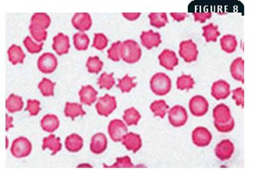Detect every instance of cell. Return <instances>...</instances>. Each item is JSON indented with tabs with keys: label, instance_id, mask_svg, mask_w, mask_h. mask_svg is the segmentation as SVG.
Here are the masks:
<instances>
[{
	"label": "cell",
	"instance_id": "cell-24",
	"mask_svg": "<svg viewBox=\"0 0 259 182\" xmlns=\"http://www.w3.org/2000/svg\"><path fill=\"white\" fill-rule=\"evenodd\" d=\"M42 150L47 149L51 150V155L54 156L57 153H59L62 149V144L61 143V138L57 137L54 134H50L47 137H45L42 140Z\"/></svg>",
	"mask_w": 259,
	"mask_h": 182
},
{
	"label": "cell",
	"instance_id": "cell-11",
	"mask_svg": "<svg viewBox=\"0 0 259 182\" xmlns=\"http://www.w3.org/2000/svg\"><path fill=\"white\" fill-rule=\"evenodd\" d=\"M234 151L235 148L233 143L229 139H225L216 145L214 154L221 161H227L231 158Z\"/></svg>",
	"mask_w": 259,
	"mask_h": 182
},
{
	"label": "cell",
	"instance_id": "cell-31",
	"mask_svg": "<svg viewBox=\"0 0 259 182\" xmlns=\"http://www.w3.org/2000/svg\"><path fill=\"white\" fill-rule=\"evenodd\" d=\"M140 119H141V115L140 114L138 110H136L135 107H132L128 110H124L123 120L128 127L137 126Z\"/></svg>",
	"mask_w": 259,
	"mask_h": 182
},
{
	"label": "cell",
	"instance_id": "cell-19",
	"mask_svg": "<svg viewBox=\"0 0 259 182\" xmlns=\"http://www.w3.org/2000/svg\"><path fill=\"white\" fill-rule=\"evenodd\" d=\"M107 148V138L103 133H97L92 137L90 150L94 154H102Z\"/></svg>",
	"mask_w": 259,
	"mask_h": 182
},
{
	"label": "cell",
	"instance_id": "cell-50",
	"mask_svg": "<svg viewBox=\"0 0 259 182\" xmlns=\"http://www.w3.org/2000/svg\"><path fill=\"white\" fill-rule=\"evenodd\" d=\"M122 15L128 21H136L140 17V13H123Z\"/></svg>",
	"mask_w": 259,
	"mask_h": 182
},
{
	"label": "cell",
	"instance_id": "cell-47",
	"mask_svg": "<svg viewBox=\"0 0 259 182\" xmlns=\"http://www.w3.org/2000/svg\"><path fill=\"white\" fill-rule=\"evenodd\" d=\"M233 100L236 101V104L237 106H241L242 107H244V90L242 87H238V88L234 89L233 90Z\"/></svg>",
	"mask_w": 259,
	"mask_h": 182
},
{
	"label": "cell",
	"instance_id": "cell-25",
	"mask_svg": "<svg viewBox=\"0 0 259 182\" xmlns=\"http://www.w3.org/2000/svg\"><path fill=\"white\" fill-rule=\"evenodd\" d=\"M50 24H51V19L48 14L45 13H35L31 17L30 24L36 28L47 30L50 27Z\"/></svg>",
	"mask_w": 259,
	"mask_h": 182
},
{
	"label": "cell",
	"instance_id": "cell-45",
	"mask_svg": "<svg viewBox=\"0 0 259 182\" xmlns=\"http://www.w3.org/2000/svg\"><path fill=\"white\" fill-rule=\"evenodd\" d=\"M25 111H28L31 117H35L41 111L40 101L38 100L28 99V101H27V107L25 108Z\"/></svg>",
	"mask_w": 259,
	"mask_h": 182
},
{
	"label": "cell",
	"instance_id": "cell-30",
	"mask_svg": "<svg viewBox=\"0 0 259 182\" xmlns=\"http://www.w3.org/2000/svg\"><path fill=\"white\" fill-rule=\"evenodd\" d=\"M150 110L154 113V117L164 119L165 115L169 111V106L164 100H157L151 103L150 106Z\"/></svg>",
	"mask_w": 259,
	"mask_h": 182
},
{
	"label": "cell",
	"instance_id": "cell-42",
	"mask_svg": "<svg viewBox=\"0 0 259 182\" xmlns=\"http://www.w3.org/2000/svg\"><path fill=\"white\" fill-rule=\"evenodd\" d=\"M29 31L31 37L37 43H42L45 40H47V35H48L47 30L36 28V27L33 26V25L30 24Z\"/></svg>",
	"mask_w": 259,
	"mask_h": 182
},
{
	"label": "cell",
	"instance_id": "cell-46",
	"mask_svg": "<svg viewBox=\"0 0 259 182\" xmlns=\"http://www.w3.org/2000/svg\"><path fill=\"white\" fill-rule=\"evenodd\" d=\"M214 126L216 130L220 133H230L235 127V121L234 119H232L230 122L226 123H217L214 122Z\"/></svg>",
	"mask_w": 259,
	"mask_h": 182
},
{
	"label": "cell",
	"instance_id": "cell-35",
	"mask_svg": "<svg viewBox=\"0 0 259 182\" xmlns=\"http://www.w3.org/2000/svg\"><path fill=\"white\" fill-rule=\"evenodd\" d=\"M135 79L136 77H130L128 75H125L122 79L118 80L117 87L119 88L122 93H130L134 87H137V83L133 81Z\"/></svg>",
	"mask_w": 259,
	"mask_h": 182
},
{
	"label": "cell",
	"instance_id": "cell-53",
	"mask_svg": "<svg viewBox=\"0 0 259 182\" xmlns=\"http://www.w3.org/2000/svg\"><path fill=\"white\" fill-rule=\"evenodd\" d=\"M7 147H8V139H7Z\"/></svg>",
	"mask_w": 259,
	"mask_h": 182
},
{
	"label": "cell",
	"instance_id": "cell-18",
	"mask_svg": "<svg viewBox=\"0 0 259 182\" xmlns=\"http://www.w3.org/2000/svg\"><path fill=\"white\" fill-rule=\"evenodd\" d=\"M213 118L214 123H226L232 120L231 111L230 107L225 104H220L213 110Z\"/></svg>",
	"mask_w": 259,
	"mask_h": 182
},
{
	"label": "cell",
	"instance_id": "cell-33",
	"mask_svg": "<svg viewBox=\"0 0 259 182\" xmlns=\"http://www.w3.org/2000/svg\"><path fill=\"white\" fill-rule=\"evenodd\" d=\"M204 33L203 37L205 38L206 42H214L215 43L218 40V37H220V32L219 31V27L214 25L213 23L207 24L202 28Z\"/></svg>",
	"mask_w": 259,
	"mask_h": 182
},
{
	"label": "cell",
	"instance_id": "cell-34",
	"mask_svg": "<svg viewBox=\"0 0 259 182\" xmlns=\"http://www.w3.org/2000/svg\"><path fill=\"white\" fill-rule=\"evenodd\" d=\"M74 47L77 51H87L90 45V38L84 32L75 33L73 37Z\"/></svg>",
	"mask_w": 259,
	"mask_h": 182
},
{
	"label": "cell",
	"instance_id": "cell-48",
	"mask_svg": "<svg viewBox=\"0 0 259 182\" xmlns=\"http://www.w3.org/2000/svg\"><path fill=\"white\" fill-rule=\"evenodd\" d=\"M194 17V21H199L201 24H204L207 20L211 19L212 13L211 11L207 12H194L193 13Z\"/></svg>",
	"mask_w": 259,
	"mask_h": 182
},
{
	"label": "cell",
	"instance_id": "cell-15",
	"mask_svg": "<svg viewBox=\"0 0 259 182\" xmlns=\"http://www.w3.org/2000/svg\"><path fill=\"white\" fill-rule=\"evenodd\" d=\"M140 40H141L142 45L147 50H151L154 47H158L161 44V35L159 33L155 32L152 30L143 31L140 35Z\"/></svg>",
	"mask_w": 259,
	"mask_h": 182
},
{
	"label": "cell",
	"instance_id": "cell-8",
	"mask_svg": "<svg viewBox=\"0 0 259 182\" xmlns=\"http://www.w3.org/2000/svg\"><path fill=\"white\" fill-rule=\"evenodd\" d=\"M38 68L44 74H51L57 69L58 65L57 57L52 53H44L38 59Z\"/></svg>",
	"mask_w": 259,
	"mask_h": 182
},
{
	"label": "cell",
	"instance_id": "cell-1",
	"mask_svg": "<svg viewBox=\"0 0 259 182\" xmlns=\"http://www.w3.org/2000/svg\"><path fill=\"white\" fill-rule=\"evenodd\" d=\"M150 85L155 95L164 96L171 91V80L165 73H156L150 80Z\"/></svg>",
	"mask_w": 259,
	"mask_h": 182
},
{
	"label": "cell",
	"instance_id": "cell-7",
	"mask_svg": "<svg viewBox=\"0 0 259 182\" xmlns=\"http://www.w3.org/2000/svg\"><path fill=\"white\" fill-rule=\"evenodd\" d=\"M188 120V114L185 107L182 105H175L168 111V121L174 127H181L185 125Z\"/></svg>",
	"mask_w": 259,
	"mask_h": 182
},
{
	"label": "cell",
	"instance_id": "cell-52",
	"mask_svg": "<svg viewBox=\"0 0 259 182\" xmlns=\"http://www.w3.org/2000/svg\"><path fill=\"white\" fill-rule=\"evenodd\" d=\"M78 167H90L91 168V165L88 164V163H82V164L79 165Z\"/></svg>",
	"mask_w": 259,
	"mask_h": 182
},
{
	"label": "cell",
	"instance_id": "cell-51",
	"mask_svg": "<svg viewBox=\"0 0 259 182\" xmlns=\"http://www.w3.org/2000/svg\"><path fill=\"white\" fill-rule=\"evenodd\" d=\"M13 117H9L8 115H6V130L8 131L10 129L14 127V124H13Z\"/></svg>",
	"mask_w": 259,
	"mask_h": 182
},
{
	"label": "cell",
	"instance_id": "cell-20",
	"mask_svg": "<svg viewBox=\"0 0 259 182\" xmlns=\"http://www.w3.org/2000/svg\"><path fill=\"white\" fill-rule=\"evenodd\" d=\"M78 94L81 104L91 106L97 101L98 92L91 85H87L81 87Z\"/></svg>",
	"mask_w": 259,
	"mask_h": 182
},
{
	"label": "cell",
	"instance_id": "cell-39",
	"mask_svg": "<svg viewBox=\"0 0 259 182\" xmlns=\"http://www.w3.org/2000/svg\"><path fill=\"white\" fill-rule=\"evenodd\" d=\"M195 81L189 75H182L177 79V87L180 90H190L194 88Z\"/></svg>",
	"mask_w": 259,
	"mask_h": 182
},
{
	"label": "cell",
	"instance_id": "cell-3",
	"mask_svg": "<svg viewBox=\"0 0 259 182\" xmlns=\"http://www.w3.org/2000/svg\"><path fill=\"white\" fill-rule=\"evenodd\" d=\"M32 150V145L27 137H19L13 141L11 151L13 156L17 159L25 158L29 156Z\"/></svg>",
	"mask_w": 259,
	"mask_h": 182
},
{
	"label": "cell",
	"instance_id": "cell-13",
	"mask_svg": "<svg viewBox=\"0 0 259 182\" xmlns=\"http://www.w3.org/2000/svg\"><path fill=\"white\" fill-rule=\"evenodd\" d=\"M160 65L164 67L168 71H172L175 67L179 64V59L177 54L171 50L165 49L158 56Z\"/></svg>",
	"mask_w": 259,
	"mask_h": 182
},
{
	"label": "cell",
	"instance_id": "cell-21",
	"mask_svg": "<svg viewBox=\"0 0 259 182\" xmlns=\"http://www.w3.org/2000/svg\"><path fill=\"white\" fill-rule=\"evenodd\" d=\"M230 73L234 80L244 84V61L242 57H237L232 62Z\"/></svg>",
	"mask_w": 259,
	"mask_h": 182
},
{
	"label": "cell",
	"instance_id": "cell-27",
	"mask_svg": "<svg viewBox=\"0 0 259 182\" xmlns=\"http://www.w3.org/2000/svg\"><path fill=\"white\" fill-rule=\"evenodd\" d=\"M64 115L66 117L74 120L76 117L85 116V112L83 110L82 105L78 103L67 102L64 108Z\"/></svg>",
	"mask_w": 259,
	"mask_h": 182
},
{
	"label": "cell",
	"instance_id": "cell-10",
	"mask_svg": "<svg viewBox=\"0 0 259 182\" xmlns=\"http://www.w3.org/2000/svg\"><path fill=\"white\" fill-rule=\"evenodd\" d=\"M212 140L211 132L204 127H198L192 132V140L197 147H207Z\"/></svg>",
	"mask_w": 259,
	"mask_h": 182
},
{
	"label": "cell",
	"instance_id": "cell-14",
	"mask_svg": "<svg viewBox=\"0 0 259 182\" xmlns=\"http://www.w3.org/2000/svg\"><path fill=\"white\" fill-rule=\"evenodd\" d=\"M73 26L81 32L88 31L91 28L92 18L88 13H76L71 19Z\"/></svg>",
	"mask_w": 259,
	"mask_h": 182
},
{
	"label": "cell",
	"instance_id": "cell-2",
	"mask_svg": "<svg viewBox=\"0 0 259 182\" xmlns=\"http://www.w3.org/2000/svg\"><path fill=\"white\" fill-rule=\"evenodd\" d=\"M142 50L138 43L133 40H125L121 47V59L128 64H135L141 58Z\"/></svg>",
	"mask_w": 259,
	"mask_h": 182
},
{
	"label": "cell",
	"instance_id": "cell-32",
	"mask_svg": "<svg viewBox=\"0 0 259 182\" xmlns=\"http://www.w3.org/2000/svg\"><path fill=\"white\" fill-rule=\"evenodd\" d=\"M148 18L150 25L156 28H163L168 23V17L165 13H151L149 14Z\"/></svg>",
	"mask_w": 259,
	"mask_h": 182
},
{
	"label": "cell",
	"instance_id": "cell-5",
	"mask_svg": "<svg viewBox=\"0 0 259 182\" xmlns=\"http://www.w3.org/2000/svg\"><path fill=\"white\" fill-rule=\"evenodd\" d=\"M179 54L187 63L197 61L198 50L197 45L192 40H185L180 43Z\"/></svg>",
	"mask_w": 259,
	"mask_h": 182
},
{
	"label": "cell",
	"instance_id": "cell-41",
	"mask_svg": "<svg viewBox=\"0 0 259 182\" xmlns=\"http://www.w3.org/2000/svg\"><path fill=\"white\" fill-rule=\"evenodd\" d=\"M23 43H24V47L26 48L28 52L31 54H38L41 52L44 44V43L37 44V43L34 42L30 37H27L24 39Z\"/></svg>",
	"mask_w": 259,
	"mask_h": 182
},
{
	"label": "cell",
	"instance_id": "cell-36",
	"mask_svg": "<svg viewBox=\"0 0 259 182\" xmlns=\"http://www.w3.org/2000/svg\"><path fill=\"white\" fill-rule=\"evenodd\" d=\"M55 85L56 84L54 82L51 81L49 79L44 78L40 82L38 87L44 97H51V96L54 95V87H55Z\"/></svg>",
	"mask_w": 259,
	"mask_h": 182
},
{
	"label": "cell",
	"instance_id": "cell-44",
	"mask_svg": "<svg viewBox=\"0 0 259 182\" xmlns=\"http://www.w3.org/2000/svg\"><path fill=\"white\" fill-rule=\"evenodd\" d=\"M104 167H110V168H133L134 167V165L132 163L130 156H124V157L117 158L115 163L111 167H107L106 165H104Z\"/></svg>",
	"mask_w": 259,
	"mask_h": 182
},
{
	"label": "cell",
	"instance_id": "cell-9",
	"mask_svg": "<svg viewBox=\"0 0 259 182\" xmlns=\"http://www.w3.org/2000/svg\"><path fill=\"white\" fill-rule=\"evenodd\" d=\"M108 134L114 142H119L122 140L125 134H128V127L121 120L116 119L111 120L108 125Z\"/></svg>",
	"mask_w": 259,
	"mask_h": 182
},
{
	"label": "cell",
	"instance_id": "cell-12",
	"mask_svg": "<svg viewBox=\"0 0 259 182\" xmlns=\"http://www.w3.org/2000/svg\"><path fill=\"white\" fill-rule=\"evenodd\" d=\"M230 85L225 80H218L213 83L211 86V96L217 101L227 99L230 95Z\"/></svg>",
	"mask_w": 259,
	"mask_h": 182
},
{
	"label": "cell",
	"instance_id": "cell-38",
	"mask_svg": "<svg viewBox=\"0 0 259 182\" xmlns=\"http://www.w3.org/2000/svg\"><path fill=\"white\" fill-rule=\"evenodd\" d=\"M103 66H104V63L102 61H100L97 56L90 57L87 60V68L90 73L98 74L102 70Z\"/></svg>",
	"mask_w": 259,
	"mask_h": 182
},
{
	"label": "cell",
	"instance_id": "cell-17",
	"mask_svg": "<svg viewBox=\"0 0 259 182\" xmlns=\"http://www.w3.org/2000/svg\"><path fill=\"white\" fill-rule=\"evenodd\" d=\"M121 142L128 151H132L134 153H137L142 147L141 137L133 132H130L125 134Z\"/></svg>",
	"mask_w": 259,
	"mask_h": 182
},
{
	"label": "cell",
	"instance_id": "cell-28",
	"mask_svg": "<svg viewBox=\"0 0 259 182\" xmlns=\"http://www.w3.org/2000/svg\"><path fill=\"white\" fill-rule=\"evenodd\" d=\"M8 57L11 64L16 65L18 64H23L24 58L26 57L21 47L18 45H12L8 50Z\"/></svg>",
	"mask_w": 259,
	"mask_h": 182
},
{
	"label": "cell",
	"instance_id": "cell-22",
	"mask_svg": "<svg viewBox=\"0 0 259 182\" xmlns=\"http://www.w3.org/2000/svg\"><path fill=\"white\" fill-rule=\"evenodd\" d=\"M83 141L82 137L77 134H72L68 136L65 140L66 150L70 153H76L82 149Z\"/></svg>",
	"mask_w": 259,
	"mask_h": 182
},
{
	"label": "cell",
	"instance_id": "cell-43",
	"mask_svg": "<svg viewBox=\"0 0 259 182\" xmlns=\"http://www.w3.org/2000/svg\"><path fill=\"white\" fill-rule=\"evenodd\" d=\"M108 45V39L103 33H96L94 35L93 47L98 51H103Z\"/></svg>",
	"mask_w": 259,
	"mask_h": 182
},
{
	"label": "cell",
	"instance_id": "cell-23",
	"mask_svg": "<svg viewBox=\"0 0 259 182\" xmlns=\"http://www.w3.org/2000/svg\"><path fill=\"white\" fill-rule=\"evenodd\" d=\"M41 129L47 133H54L59 128V119L55 115H46L41 120Z\"/></svg>",
	"mask_w": 259,
	"mask_h": 182
},
{
	"label": "cell",
	"instance_id": "cell-6",
	"mask_svg": "<svg viewBox=\"0 0 259 182\" xmlns=\"http://www.w3.org/2000/svg\"><path fill=\"white\" fill-rule=\"evenodd\" d=\"M189 108L190 113L194 117H204L209 110V104L205 97L201 95H196L190 99Z\"/></svg>",
	"mask_w": 259,
	"mask_h": 182
},
{
	"label": "cell",
	"instance_id": "cell-40",
	"mask_svg": "<svg viewBox=\"0 0 259 182\" xmlns=\"http://www.w3.org/2000/svg\"><path fill=\"white\" fill-rule=\"evenodd\" d=\"M121 47L122 43L121 41L114 43L111 45V48L107 51V57L111 61L118 62L121 59Z\"/></svg>",
	"mask_w": 259,
	"mask_h": 182
},
{
	"label": "cell",
	"instance_id": "cell-16",
	"mask_svg": "<svg viewBox=\"0 0 259 182\" xmlns=\"http://www.w3.org/2000/svg\"><path fill=\"white\" fill-rule=\"evenodd\" d=\"M52 47L54 51L59 56L64 55L69 52L70 45L69 37L63 33H59L53 39Z\"/></svg>",
	"mask_w": 259,
	"mask_h": 182
},
{
	"label": "cell",
	"instance_id": "cell-4",
	"mask_svg": "<svg viewBox=\"0 0 259 182\" xmlns=\"http://www.w3.org/2000/svg\"><path fill=\"white\" fill-rule=\"evenodd\" d=\"M116 108H117L116 98L109 94H105L104 97H100L96 104L97 113L102 117H109Z\"/></svg>",
	"mask_w": 259,
	"mask_h": 182
},
{
	"label": "cell",
	"instance_id": "cell-26",
	"mask_svg": "<svg viewBox=\"0 0 259 182\" xmlns=\"http://www.w3.org/2000/svg\"><path fill=\"white\" fill-rule=\"evenodd\" d=\"M24 107V101L20 96L11 94L6 101V108L10 113H15L21 111Z\"/></svg>",
	"mask_w": 259,
	"mask_h": 182
},
{
	"label": "cell",
	"instance_id": "cell-29",
	"mask_svg": "<svg viewBox=\"0 0 259 182\" xmlns=\"http://www.w3.org/2000/svg\"><path fill=\"white\" fill-rule=\"evenodd\" d=\"M237 38L235 35H225L220 40V46L222 50L227 54H232L236 51L237 47Z\"/></svg>",
	"mask_w": 259,
	"mask_h": 182
},
{
	"label": "cell",
	"instance_id": "cell-49",
	"mask_svg": "<svg viewBox=\"0 0 259 182\" xmlns=\"http://www.w3.org/2000/svg\"><path fill=\"white\" fill-rule=\"evenodd\" d=\"M171 16L175 21L180 22V21L185 20V18H187V14H186V13H171Z\"/></svg>",
	"mask_w": 259,
	"mask_h": 182
},
{
	"label": "cell",
	"instance_id": "cell-37",
	"mask_svg": "<svg viewBox=\"0 0 259 182\" xmlns=\"http://www.w3.org/2000/svg\"><path fill=\"white\" fill-rule=\"evenodd\" d=\"M97 84L100 89L111 90L115 85V80L114 79V73L107 74V72L103 73L102 75L99 77Z\"/></svg>",
	"mask_w": 259,
	"mask_h": 182
}]
</instances>
